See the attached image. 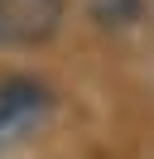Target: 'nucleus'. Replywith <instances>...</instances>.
Returning <instances> with one entry per match:
<instances>
[{"label":"nucleus","mask_w":154,"mask_h":159,"mask_svg":"<svg viewBox=\"0 0 154 159\" xmlns=\"http://www.w3.org/2000/svg\"><path fill=\"white\" fill-rule=\"evenodd\" d=\"M63 24V0H0V48L48 43Z\"/></svg>","instance_id":"nucleus-1"},{"label":"nucleus","mask_w":154,"mask_h":159,"mask_svg":"<svg viewBox=\"0 0 154 159\" xmlns=\"http://www.w3.org/2000/svg\"><path fill=\"white\" fill-rule=\"evenodd\" d=\"M43 106H48V92L38 87V82L5 77V82H0V140L29 130L38 116H43Z\"/></svg>","instance_id":"nucleus-2"},{"label":"nucleus","mask_w":154,"mask_h":159,"mask_svg":"<svg viewBox=\"0 0 154 159\" xmlns=\"http://www.w3.org/2000/svg\"><path fill=\"white\" fill-rule=\"evenodd\" d=\"M140 15V0H92V20L101 24H130Z\"/></svg>","instance_id":"nucleus-3"}]
</instances>
